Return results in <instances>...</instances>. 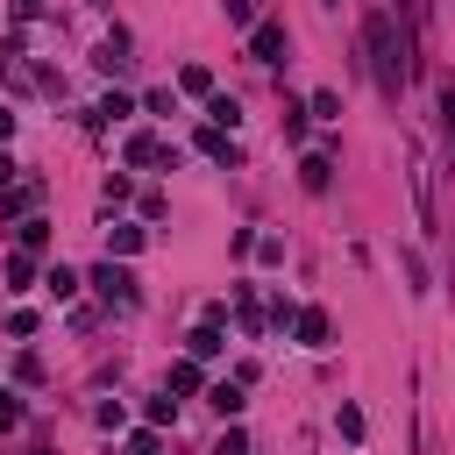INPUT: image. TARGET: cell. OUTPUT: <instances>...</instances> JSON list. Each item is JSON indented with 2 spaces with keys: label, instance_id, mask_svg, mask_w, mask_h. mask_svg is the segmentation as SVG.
<instances>
[{
  "label": "cell",
  "instance_id": "6da1fadb",
  "mask_svg": "<svg viewBox=\"0 0 455 455\" xmlns=\"http://www.w3.org/2000/svg\"><path fill=\"white\" fill-rule=\"evenodd\" d=\"M363 57H370L377 92H384V100H398V92H405V78H412V43H405V28H398V14H391V7H370V21H363Z\"/></svg>",
  "mask_w": 455,
  "mask_h": 455
},
{
  "label": "cell",
  "instance_id": "7a4b0ae2",
  "mask_svg": "<svg viewBox=\"0 0 455 455\" xmlns=\"http://www.w3.org/2000/svg\"><path fill=\"white\" fill-rule=\"evenodd\" d=\"M92 291H100L107 306H135V299H142V291H135V270H128L121 256H107V263L92 270Z\"/></svg>",
  "mask_w": 455,
  "mask_h": 455
},
{
  "label": "cell",
  "instance_id": "3957f363",
  "mask_svg": "<svg viewBox=\"0 0 455 455\" xmlns=\"http://www.w3.org/2000/svg\"><path fill=\"white\" fill-rule=\"evenodd\" d=\"M284 50H291L284 21H249V57L256 64H284Z\"/></svg>",
  "mask_w": 455,
  "mask_h": 455
},
{
  "label": "cell",
  "instance_id": "277c9868",
  "mask_svg": "<svg viewBox=\"0 0 455 455\" xmlns=\"http://www.w3.org/2000/svg\"><path fill=\"white\" fill-rule=\"evenodd\" d=\"M291 334H299L306 348H327V341H334V320H327L320 306H291Z\"/></svg>",
  "mask_w": 455,
  "mask_h": 455
},
{
  "label": "cell",
  "instance_id": "5b68a950",
  "mask_svg": "<svg viewBox=\"0 0 455 455\" xmlns=\"http://www.w3.org/2000/svg\"><path fill=\"white\" fill-rule=\"evenodd\" d=\"M128 164H135V171H149V164H178V149H171L164 135L142 128V135H128Z\"/></svg>",
  "mask_w": 455,
  "mask_h": 455
},
{
  "label": "cell",
  "instance_id": "8992f818",
  "mask_svg": "<svg viewBox=\"0 0 455 455\" xmlns=\"http://www.w3.org/2000/svg\"><path fill=\"white\" fill-rule=\"evenodd\" d=\"M36 199H43V185H36V178H14V185L0 192V220H28Z\"/></svg>",
  "mask_w": 455,
  "mask_h": 455
},
{
  "label": "cell",
  "instance_id": "52a82bcc",
  "mask_svg": "<svg viewBox=\"0 0 455 455\" xmlns=\"http://www.w3.org/2000/svg\"><path fill=\"white\" fill-rule=\"evenodd\" d=\"M299 185H306V192H327V185H334V156H327V149L299 156Z\"/></svg>",
  "mask_w": 455,
  "mask_h": 455
},
{
  "label": "cell",
  "instance_id": "ba28073f",
  "mask_svg": "<svg viewBox=\"0 0 455 455\" xmlns=\"http://www.w3.org/2000/svg\"><path fill=\"white\" fill-rule=\"evenodd\" d=\"M220 348H228V341H220V327H213V320H199V327L185 334V355H192V363H206V355H220Z\"/></svg>",
  "mask_w": 455,
  "mask_h": 455
},
{
  "label": "cell",
  "instance_id": "9c48e42d",
  "mask_svg": "<svg viewBox=\"0 0 455 455\" xmlns=\"http://www.w3.org/2000/svg\"><path fill=\"white\" fill-rule=\"evenodd\" d=\"M135 249H142V228L135 220H114L107 228V256H135Z\"/></svg>",
  "mask_w": 455,
  "mask_h": 455
},
{
  "label": "cell",
  "instance_id": "30bf717a",
  "mask_svg": "<svg viewBox=\"0 0 455 455\" xmlns=\"http://www.w3.org/2000/svg\"><path fill=\"white\" fill-rule=\"evenodd\" d=\"M0 277H7V291H28V284H36V256H28V249H14Z\"/></svg>",
  "mask_w": 455,
  "mask_h": 455
},
{
  "label": "cell",
  "instance_id": "8fae6325",
  "mask_svg": "<svg viewBox=\"0 0 455 455\" xmlns=\"http://www.w3.org/2000/svg\"><path fill=\"white\" fill-rule=\"evenodd\" d=\"M242 391H249V384H235V377H228V384H213V391H206V398H213V412H220V419H235V412H242V405H249V398H242Z\"/></svg>",
  "mask_w": 455,
  "mask_h": 455
},
{
  "label": "cell",
  "instance_id": "7c38bea8",
  "mask_svg": "<svg viewBox=\"0 0 455 455\" xmlns=\"http://www.w3.org/2000/svg\"><path fill=\"white\" fill-rule=\"evenodd\" d=\"M92 64H100V71H121V64H128V36L114 28V36H107V43L92 50Z\"/></svg>",
  "mask_w": 455,
  "mask_h": 455
},
{
  "label": "cell",
  "instance_id": "4fadbf2b",
  "mask_svg": "<svg viewBox=\"0 0 455 455\" xmlns=\"http://www.w3.org/2000/svg\"><path fill=\"white\" fill-rule=\"evenodd\" d=\"M178 92H192V100H213V71H206V64H185V71H178Z\"/></svg>",
  "mask_w": 455,
  "mask_h": 455
},
{
  "label": "cell",
  "instance_id": "5bb4252c",
  "mask_svg": "<svg viewBox=\"0 0 455 455\" xmlns=\"http://www.w3.org/2000/svg\"><path fill=\"white\" fill-rule=\"evenodd\" d=\"M199 156H213V164H235V149H228V128H199Z\"/></svg>",
  "mask_w": 455,
  "mask_h": 455
},
{
  "label": "cell",
  "instance_id": "9a60e30c",
  "mask_svg": "<svg viewBox=\"0 0 455 455\" xmlns=\"http://www.w3.org/2000/svg\"><path fill=\"white\" fill-rule=\"evenodd\" d=\"M206 121H213V128H235V121H242L235 92H213V100H206Z\"/></svg>",
  "mask_w": 455,
  "mask_h": 455
},
{
  "label": "cell",
  "instance_id": "2e32d148",
  "mask_svg": "<svg viewBox=\"0 0 455 455\" xmlns=\"http://www.w3.org/2000/svg\"><path fill=\"white\" fill-rule=\"evenodd\" d=\"M128 114H135V100H128V92H107V100L92 107V121H128Z\"/></svg>",
  "mask_w": 455,
  "mask_h": 455
},
{
  "label": "cell",
  "instance_id": "e0dca14e",
  "mask_svg": "<svg viewBox=\"0 0 455 455\" xmlns=\"http://www.w3.org/2000/svg\"><path fill=\"white\" fill-rule=\"evenodd\" d=\"M334 427H341V441H363V405L341 398V405H334Z\"/></svg>",
  "mask_w": 455,
  "mask_h": 455
},
{
  "label": "cell",
  "instance_id": "ac0fdd59",
  "mask_svg": "<svg viewBox=\"0 0 455 455\" xmlns=\"http://www.w3.org/2000/svg\"><path fill=\"white\" fill-rule=\"evenodd\" d=\"M14 235H21V249H28V256H36V249H43V242H50V220H36V213H28V220H21V228H14Z\"/></svg>",
  "mask_w": 455,
  "mask_h": 455
},
{
  "label": "cell",
  "instance_id": "d6986e66",
  "mask_svg": "<svg viewBox=\"0 0 455 455\" xmlns=\"http://www.w3.org/2000/svg\"><path fill=\"white\" fill-rule=\"evenodd\" d=\"M43 291H50V299H71V291H78V270H64V263H57V270L43 277Z\"/></svg>",
  "mask_w": 455,
  "mask_h": 455
},
{
  "label": "cell",
  "instance_id": "ffe728a7",
  "mask_svg": "<svg viewBox=\"0 0 455 455\" xmlns=\"http://www.w3.org/2000/svg\"><path fill=\"white\" fill-rule=\"evenodd\" d=\"M171 391H178V398H185V391H199V363H192V355H185V363H171Z\"/></svg>",
  "mask_w": 455,
  "mask_h": 455
},
{
  "label": "cell",
  "instance_id": "44dd1931",
  "mask_svg": "<svg viewBox=\"0 0 455 455\" xmlns=\"http://www.w3.org/2000/svg\"><path fill=\"white\" fill-rule=\"evenodd\" d=\"M306 114H320V121H341V100H334V92H313V100H306Z\"/></svg>",
  "mask_w": 455,
  "mask_h": 455
},
{
  "label": "cell",
  "instance_id": "7402d4cb",
  "mask_svg": "<svg viewBox=\"0 0 455 455\" xmlns=\"http://www.w3.org/2000/svg\"><path fill=\"white\" fill-rule=\"evenodd\" d=\"M7 334H14V341H28V334H36V313H28V306H14V313H7Z\"/></svg>",
  "mask_w": 455,
  "mask_h": 455
},
{
  "label": "cell",
  "instance_id": "603a6c76",
  "mask_svg": "<svg viewBox=\"0 0 455 455\" xmlns=\"http://www.w3.org/2000/svg\"><path fill=\"white\" fill-rule=\"evenodd\" d=\"M171 419H178V398H171V391H164V398H149V427H171Z\"/></svg>",
  "mask_w": 455,
  "mask_h": 455
},
{
  "label": "cell",
  "instance_id": "cb8c5ba5",
  "mask_svg": "<svg viewBox=\"0 0 455 455\" xmlns=\"http://www.w3.org/2000/svg\"><path fill=\"white\" fill-rule=\"evenodd\" d=\"M213 455H249V434H242V427H228V434L213 441Z\"/></svg>",
  "mask_w": 455,
  "mask_h": 455
},
{
  "label": "cell",
  "instance_id": "d4e9b609",
  "mask_svg": "<svg viewBox=\"0 0 455 455\" xmlns=\"http://www.w3.org/2000/svg\"><path fill=\"white\" fill-rule=\"evenodd\" d=\"M14 427H21V398H14V391H0V434H14Z\"/></svg>",
  "mask_w": 455,
  "mask_h": 455
},
{
  "label": "cell",
  "instance_id": "484cf974",
  "mask_svg": "<svg viewBox=\"0 0 455 455\" xmlns=\"http://www.w3.org/2000/svg\"><path fill=\"white\" fill-rule=\"evenodd\" d=\"M142 107H149V114H164V121H171V114H178V92H171V85H164V92H149V100H142Z\"/></svg>",
  "mask_w": 455,
  "mask_h": 455
},
{
  "label": "cell",
  "instance_id": "4316f807",
  "mask_svg": "<svg viewBox=\"0 0 455 455\" xmlns=\"http://www.w3.org/2000/svg\"><path fill=\"white\" fill-rule=\"evenodd\" d=\"M164 441H156V427H142V434H128V455H156Z\"/></svg>",
  "mask_w": 455,
  "mask_h": 455
},
{
  "label": "cell",
  "instance_id": "83f0119b",
  "mask_svg": "<svg viewBox=\"0 0 455 455\" xmlns=\"http://www.w3.org/2000/svg\"><path fill=\"white\" fill-rule=\"evenodd\" d=\"M256 7H263V0H228V21H235V28H249V21H256Z\"/></svg>",
  "mask_w": 455,
  "mask_h": 455
},
{
  "label": "cell",
  "instance_id": "f1b7e54d",
  "mask_svg": "<svg viewBox=\"0 0 455 455\" xmlns=\"http://www.w3.org/2000/svg\"><path fill=\"white\" fill-rule=\"evenodd\" d=\"M441 121H448V142H455V85H441Z\"/></svg>",
  "mask_w": 455,
  "mask_h": 455
},
{
  "label": "cell",
  "instance_id": "f546056e",
  "mask_svg": "<svg viewBox=\"0 0 455 455\" xmlns=\"http://www.w3.org/2000/svg\"><path fill=\"white\" fill-rule=\"evenodd\" d=\"M7 185H14V156L0 149V192H7Z\"/></svg>",
  "mask_w": 455,
  "mask_h": 455
},
{
  "label": "cell",
  "instance_id": "4dcf8cb0",
  "mask_svg": "<svg viewBox=\"0 0 455 455\" xmlns=\"http://www.w3.org/2000/svg\"><path fill=\"white\" fill-rule=\"evenodd\" d=\"M7 135H14V114H7V107H0V142H7Z\"/></svg>",
  "mask_w": 455,
  "mask_h": 455
},
{
  "label": "cell",
  "instance_id": "1f68e13d",
  "mask_svg": "<svg viewBox=\"0 0 455 455\" xmlns=\"http://www.w3.org/2000/svg\"><path fill=\"white\" fill-rule=\"evenodd\" d=\"M14 14H36V0H14Z\"/></svg>",
  "mask_w": 455,
  "mask_h": 455
},
{
  "label": "cell",
  "instance_id": "d6a6232c",
  "mask_svg": "<svg viewBox=\"0 0 455 455\" xmlns=\"http://www.w3.org/2000/svg\"><path fill=\"white\" fill-rule=\"evenodd\" d=\"M327 7H334V0H327Z\"/></svg>",
  "mask_w": 455,
  "mask_h": 455
}]
</instances>
